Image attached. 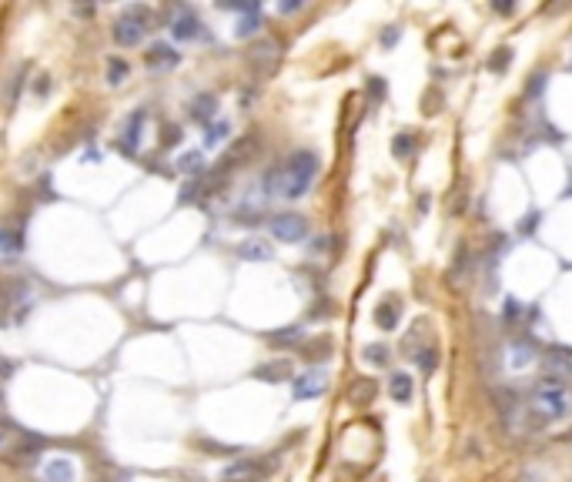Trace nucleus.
<instances>
[{"instance_id": "nucleus-11", "label": "nucleus", "mask_w": 572, "mask_h": 482, "mask_svg": "<svg viewBox=\"0 0 572 482\" xmlns=\"http://www.w3.org/2000/svg\"><path fill=\"white\" fill-rule=\"evenodd\" d=\"M295 375V365L288 362V358H275V362H264L255 369V379L261 382H285Z\"/></svg>"}, {"instance_id": "nucleus-32", "label": "nucleus", "mask_w": 572, "mask_h": 482, "mask_svg": "<svg viewBox=\"0 0 572 482\" xmlns=\"http://www.w3.org/2000/svg\"><path fill=\"white\" fill-rule=\"evenodd\" d=\"M415 362L425 369V372H432V369H435V352H432V349H422V352L415 355Z\"/></svg>"}, {"instance_id": "nucleus-22", "label": "nucleus", "mask_w": 572, "mask_h": 482, "mask_svg": "<svg viewBox=\"0 0 572 482\" xmlns=\"http://www.w3.org/2000/svg\"><path fill=\"white\" fill-rule=\"evenodd\" d=\"M144 118H148L144 111H137V114H130V118H128V131H124V138H128L134 148L141 144V124H144Z\"/></svg>"}, {"instance_id": "nucleus-30", "label": "nucleus", "mask_w": 572, "mask_h": 482, "mask_svg": "<svg viewBox=\"0 0 572 482\" xmlns=\"http://www.w3.org/2000/svg\"><path fill=\"white\" fill-rule=\"evenodd\" d=\"M509 61H512V51H509V47H502V51H495V54H492V61H489V67H492L495 74H502V71L509 67Z\"/></svg>"}, {"instance_id": "nucleus-16", "label": "nucleus", "mask_w": 572, "mask_h": 482, "mask_svg": "<svg viewBox=\"0 0 572 482\" xmlns=\"http://www.w3.org/2000/svg\"><path fill=\"white\" fill-rule=\"evenodd\" d=\"M271 254H275L271 245L261 241V238H251V241H244V245L238 248V258H244V261H268Z\"/></svg>"}, {"instance_id": "nucleus-2", "label": "nucleus", "mask_w": 572, "mask_h": 482, "mask_svg": "<svg viewBox=\"0 0 572 482\" xmlns=\"http://www.w3.org/2000/svg\"><path fill=\"white\" fill-rule=\"evenodd\" d=\"M314 175H318V157H314L312 151L291 154L285 164H282V184H278V195H285V198H301V195H308Z\"/></svg>"}, {"instance_id": "nucleus-13", "label": "nucleus", "mask_w": 572, "mask_h": 482, "mask_svg": "<svg viewBox=\"0 0 572 482\" xmlns=\"http://www.w3.org/2000/svg\"><path fill=\"white\" fill-rule=\"evenodd\" d=\"M398 318H402V302L398 298H385V302L375 308V322H378V329H398Z\"/></svg>"}, {"instance_id": "nucleus-35", "label": "nucleus", "mask_w": 572, "mask_h": 482, "mask_svg": "<svg viewBox=\"0 0 572 482\" xmlns=\"http://www.w3.org/2000/svg\"><path fill=\"white\" fill-rule=\"evenodd\" d=\"M542 80H546V77H542V74H536V77H532V84H529V91H525V94H529V98H536V94L542 91Z\"/></svg>"}, {"instance_id": "nucleus-21", "label": "nucleus", "mask_w": 572, "mask_h": 482, "mask_svg": "<svg viewBox=\"0 0 572 482\" xmlns=\"http://www.w3.org/2000/svg\"><path fill=\"white\" fill-rule=\"evenodd\" d=\"M412 151H415V134H412V131H402V134L391 141V154H395V157H409Z\"/></svg>"}, {"instance_id": "nucleus-1", "label": "nucleus", "mask_w": 572, "mask_h": 482, "mask_svg": "<svg viewBox=\"0 0 572 482\" xmlns=\"http://www.w3.org/2000/svg\"><path fill=\"white\" fill-rule=\"evenodd\" d=\"M529 408L536 412V422H556L566 419L572 412V392L566 388L562 375H546L532 388V402Z\"/></svg>"}, {"instance_id": "nucleus-17", "label": "nucleus", "mask_w": 572, "mask_h": 482, "mask_svg": "<svg viewBox=\"0 0 572 482\" xmlns=\"http://www.w3.org/2000/svg\"><path fill=\"white\" fill-rule=\"evenodd\" d=\"M44 476H47V482H74V465L67 459H54V462H47Z\"/></svg>"}, {"instance_id": "nucleus-7", "label": "nucleus", "mask_w": 572, "mask_h": 482, "mask_svg": "<svg viewBox=\"0 0 572 482\" xmlns=\"http://www.w3.org/2000/svg\"><path fill=\"white\" fill-rule=\"evenodd\" d=\"M271 469H275L271 459H241V462H231V465L225 469V479L228 482H261Z\"/></svg>"}, {"instance_id": "nucleus-23", "label": "nucleus", "mask_w": 572, "mask_h": 482, "mask_svg": "<svg viewBox=\"0 0 572 482\" xmlns=\"http://www.w3.org/2000/svg\"><path fill=\"white\" fill-rule=\"evenodd\" d=\"M178 171H184V175H198L201 171V151H187L178 157Z\"/></svg>"}, {"instance_id": "nucleus-6", "label": "nucleus", "mask_w": 572, "mask_h": 482, "mask_svg": "<svg viewBox=\"0 0 572 482\" xmlns=\"http://www.w3.org/2000/svg\"><path fill=\"white\" fill-rule=\"evenodd\" d=\"M268 231H271L278 241L295 245V241H301V238L308 234V218H305V215H295V211H285V215H275V218L268 221Z\"/></svg>"}, {"instance_id": "nucleus-37", "label": "nucleus", "mask_w": 572, "mask_h": 482, "mask_svg": "<svg viewBox=\"0 0 572 482\" xmlns=\"http://www.w3.org/2000/svg\"><path fill=\"white\" fill-rule=\"evenodd\" d=\"M395 41H398V30H395V27L382 34V44H385V47H389V44H395Z\"/></svg>"}, {"instance_id": "nucleus-15", "label": "nucleus", "mask_w": 572, "mask_h": 482, "mask_svg": "<svg viewBox=\"0 0 572 482\" xmlns=\"http://www.w3.org/2000/svg\"><path fill=\"white\" fill-rule=\"evenodd\" d=\"M389 395L395 402H409L412 399V375L405 372H391L389 375Z\"/></svg>"}, {"instance_id": "nucleus-19", "label": "nucleus", "mask_w": 572, "mask_h": 482, "mask_svg": "<svg viewBox=\"0 0 572 482\" xmlns=\"http://www.w3.org/2000/svg\"><path fill=\"white\" fill-rule=\"evenodd\" d=\"M301 355L308 358V362H325V358H332V338H314V342H308V345L301 349Z\"/></svg>"}, {"instance_id": "nucleus-28", "label": "nucleus", "mask_w": 572, "mask_h": 482, "mask_svg": "<svg viewBox=\"0 0 572 482\" xmlns=\"http://www.w3.org/2000/svg\"><path fill=\"white\" fill-rule=\"evenodd\" d=\"M24 71L27 67H17V74L10 77V87H7V107L17 104V91H21V84H24Z\"/></svg>"}, {"instance_id": "nucleus-36", "label": "nucleus", "mask_w": 572, "mask_h": 482, "mask_svg": "<svg viewBox=\"0 0 572 482\" xmlns=\"http://www.w3.org/2000/svg\"><path fill=\"white\" fill-rule=\"evenodd\" d=\"M301 7H305L301 0H285V3H282V14H295V10H301Z\"/></svg>"}, {"instance_id": "nucleus-14", "label": "nucleus", "mask_w": 572, "mask_h": 482, "mask_svg": "<svg viewBox=\"0 0 572 482\" xmlns=\"http://www.w3.org/2000/svg\"><path fill=\"white\" fill-rule=\"evenodd\" d=\"M214 111H218V98H214V94H198V98L191 101V121H198V124H211Z\"/></svg>"}, {"instance_id": "nucleus-29", "label": "nucleus", "mask_w": 572, "mask_h": 482, "mask_svg": "<svg viewBox=\"0 0 572 482\" xmlns=\"http://www.w3.org/2000/svg\"><path fill=\"white\" fill-rule=\"evenodd\" d=\"M124 74H128V64H124V61H107V80H111V84H121Z\"/></svg>"}, {"instance_id": "nucleus-34", "label": "nucleus", "mask_w": 572, "mask_h": 482, "mask_svg": "<svg viewBox=\"0 0 572 482\" xmlns=\"http://www.w3.org/2000/svg\"><path fill=\"white\" fill-rule=\"evenodd\" d=\"M368 94H371V98H382V94H385V84H382V77H368Z\"/></svg>"}, {"instance_id": "nucleus-24", "label": "nucleus", "mask_w": 572, "mask_h": 482, "mask_svg": "<svg viewBox=\"0 0 572 482\" xmlns=\"http://www.w3.org/2000/svg\"><path fill=\"white\" fill-rule=\"evenodd\" d=\"M231 131V124L228 121H218V124H208V134H205V144L208 148H214L218 141H225V134Z\"/></svg>"}, {"instance_id": "nucleus-25", "label": "nucleus", "mask_w": 572, "mask_h": 482, "mask_svg": "<svg viewBox=\"0 0 572 482\" xmlns=\"http://www.w3.org/2000/svg\"><path fill=\"white\" fill-rule=\"evenodd\" d=\"M365 362H371V365H389V349H385V345H368V349H365Z\"/></svg>"}, {"instance_id": "nucleus-27", "label": "nucleus", "mask_w": 572, "mask_h": 482, "mask_svg": "<svg viewBox=\"0 0 572 482\" xmlns=\"http://www.w3.org/2000/svg\"><path fill=\"white\" fill-rule=\"evenodd\" d=\"M258 27H261L258 14H248L244 21H238V27H234V34H238V37H251V34H255Z\"/></svg>"}, {"instance_id": "nucleus-26", "label": "nucleus", "mask_w": 572, "mask_h": 482, "mask_svg": "<svg viewBox=\"0 0 572 482\" xmlns=\"http://www.w3.org/2000/svg\"><path fill=\"white\" fill-rule=\"evenodd\" d=\"M509 355H512V365L519 369V365H529V362L536 358V349H529V345H512Z\"/></svg>"}, {"instance_id": "nucleus-40", "label": "nucleus", "mask_w": 572, "mask_h": 482, "mask_svg": "<svg viewBox=\"0 0 572 482\" xmlns=\"http://www.w3.org/2000/svg\"><path fill=\"white\" fill-rule=\"evenodd\" d=\"M422 482H435V479H432V476H425V479H422Z\"/></svg>"}, {"instance_id": "nucleus-4", "label": "nucleus", "mask_w": 572, "mask_h": 482, "mask_svg": "<svg viewBox=\"0 0 572 482\" xmlns=\"http://www.w3.org/2000/svg\"><path fill=\"white\" fill-rule=\"evenodd\" d=\"M258 151H261L258 134H255V131H251V134H241V138L234 141L231 148L221 154V161L214 164V171H221V175H231L234 168H244V164H251V161L258 157Z\"/></svg>"}, {"instance_id": "nucleus-31", "label": "nucleus", "mask_w": 572, "mask_h": 482, "mask_svg": "<svg viewBox=\"0 0 572 482\" xmlns=\"http://www.w3.org/2000/svg\"><path fill=\"white\" fill-rule=\"evenodd\" d=\"M234 221H238V225H258V221H261V215H258V211H251V208H241Z\"/></svg>"}, {"instance_id": "nucleus-38", "label": "nucleus", "mask_w": 572, "mask_h": 482, "mask_svg": "<svg viewBox=\"0 0 572 482\" xmlns=\"http://www.w3.org/2000/svg\"><path fill=\"white\" fill-rule=\"evenodd\" d=\"M492 10H499V14H512L516 7H512V3H492Z\"/></svg>"}, {"instance_id": "nucleus-8", "label": "nucleus", "mask_w": 572, "mask_h": 482, "mask_svg": "<svg viewBox=\"0 0 572 482\" xmlns=\"http://www.w3.org/2000/svg\"><path fill=\"white\" fill-rule=\"evenodd\" d=\"M325 388H328V375H325L321 369H312V372H305V375L295 379V399H298V402L318 399Z\"/></svg>"}, {"instance_id": "nucleus-33", "label": "nucleus", "mask_w": 572, "mask_h": 482, "mask_svg": "<svg viewBox=\"0 0 572 482\" xmlns=\"http://www.w3.org/2000/svg\"><path fill=\"white\" fill-rule=\"evenodd\" d=\"M178 141H181V127L168 124V127H164V141H161V144H164V148H171V144H178Z\"/></svg>"}, {"instance_id": "nucleus-10", "label": "nucleus", "mask_w": 572, "mask_h": 482, "mask_svg": "<svg viewBox=\"0 0 572 482\" xmlns=\"http://www.w3.org/2000/svg\"><path fill=\"white\" fill-rule=\"evenodd\" d=\"M171 34H174L178 41H194V37H201L205 30H201V21L194 17V10H187V7H184L181 14L171 21Z\"/></svg>"}, {"instance_id": "nucleus-5", "label": "nucleus", "mask_w": 572, "mask_h": 482, "mask_svg": "<svg viewBox=\"0 0 572 482\" xmlns=\"http://www.w3.org/2000/svg\"><path fill=\"white\" fill-rule=\"evenodd\" d=\"M244 61H248V67H251L255 74H271V71L278 67V61H282V47H278V41L261 37V41H255V44L248 47Z\"/></svg>"}, {"instance_id": "nucleus-9", "label": "nucleus", "mask_w": 572, "mask_h": 482, "mask_svg": "<svg viewBox=\"0 0 572 482\" xmlns=\"http://www.w3.org/2000/svg\"><path fill=\"white\" fill-rule=\"evenodd\" d=\"M144 64H148L151 71H174V67L181 64V54L174 51V47H168V44H155V47H148V54H144Z\"/></svg>"}, {"instance_id": "nucleus-39", "label": "nucleus", "mask_w": 572, "mask_h": 482, "mask_svg": "<svg viewBox=\"0 0 572 482\" xmlns=\"http://www.w3.org/2000/svg\"><path fill=\"white\" fill-rule=\"evenodd\" d=\"M3 439H7V426L0 422V446H3Z\"/></svg>"}, {"instance_id": "nucleus-12", "label": "nucleus", "mask_w": 572, "mask_h": 482, "mask_svg": "<svg viewBox=\"0 0 572 482\" xmlns=\"http://www.w3.org/2000/svg\"><path fill=\"white\" fill-rule=\"evenodd\" d=\"M375 395H378L375 379H355L352 385H348V392H345V399H348L352 406H371Z\"/></svg>"}, {"instance_id": "nucleus-20", "label": "nucleus", "mask_w": 572, "mask_h": 482, "mask_svg": "<svg viewBox=\"0 0 572 482\" xmlns=\"http://www.w3.org/2000/svg\"><path fill=\"white\" fill-rule=\"evenodd\" d=\"M21 248H24L21 228H0V252L10 254V252H21Z\"/></svg>"}, {"instance_id": "nucleus-3", "label": "nucleus", "mask_w": 572, "mask_h": 482, "mask_svg": "<svg viewBox=\"0 0 572 482\" xmlns=\"http://www.w3.org/2000/svg\"><path fill=\"white\" fill-rule=\"evenodd\" d=\"M155 14L144 7V3H134V7H128L117 21H114V41L121 44V47H134V44H141L144 41V34L148 30H155Z\"/></svg>"}, {"instance_id": "nucleus-18", "label": "nucleus", "mask_w": 572, "mask_h": 482, "mask_svg": "<svg viewBox=\"0 0 572 482\" xmlns=\"http://www.w3.org/2000/svg\"><path fill=\"white\" fill-rule=\"evenodd\" d=\"M301 338H305V329L301 325H291V329H278L268 335V342L271 345H301Z\"/></svg>"}]
</instances>
